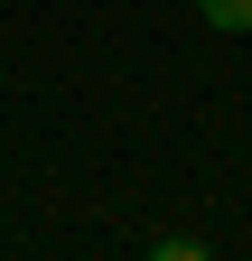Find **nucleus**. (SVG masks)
<instances>
[{
    "instance_id": "f257e3e1",
    "label": "nucleus",
    "mask_w": 252,
    "mask_h": 261,
    "mask_svg": "<svg viewBox=\"0 0 252 261\" xmlns=\"http://www.w3.org/2000/svg\"><path fill=\"white\" fill-rule=\"evenodd\" d=\"M196 10H206L215 28H252V0H196Z\"/></svg>"
}]
</instances>
